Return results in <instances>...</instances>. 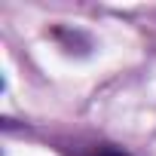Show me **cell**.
I'll use <instances>...</instances> for the list:
<instances>
[{
    "label": "cell",
    "mask_w": 156,
    "mask_h": 156,
    "mask_svg": "<svg viewBox=\"0 0 156 156\" xmlns=\"http://www.w3.org/2000/svg\"><path fill=\"white\" fill-rule=\"evenodd\" d=\"M89 156H129L126 150H119V147H110V144H104V147H95Z\"/></svg>",
    "instance_id": "6da1fadb"
}]
</instances>
